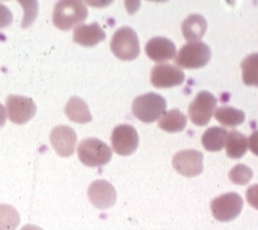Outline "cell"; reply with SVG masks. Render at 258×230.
Segmentation results:
<instances>
[{
  "label": "cell",
  "mask_w": 258,
  "mask_h": 230,
  "mask_svg": "<svg viewBox=\"0 0 258 230\" xmlns=\"http://www.w3.org/2000/svg\"><path fill=\"white\" fill-rule=\"evenodd\" d=\"M215 119L222 124V126L227 127H236L244 123L245 120V114L244 111L235 109L231 106H222L217 109L215 111Z\"/></svg>",
  "instance_id": "21"
},
{
  "label": "cell",
  "mask_w": 258,
  "mask_h": 230,
  "mask_svg": "<svg viewBox=\"0 0 258 230\" xmlns=\"http://www.w3.org/2000/svg\"><path fill=\"white\" fill-rule=\"evenodd\" d=\"M228 131L224 127H210L202 135V145L209 152H219L226 148Z\"/></svg>",
  "instance_id": "18"
},
{
  "label": "cell",
  "mask_w": 258,
  "mask_h": 230,
  "mask_svg": "<svg viewBox=\"0 0 258 230\" xmlns=\"http://www.w3.org/2000/svg\"><path fill=\"white\" fill-rule=\"evenodd\" d=\"M246 200L253 208L258 211V185H253L246 190Z\"/></svg>",
  "instance_id": "26"
},
{
  "label": "cell",
  "mask_w": 258,
  "mask_h": 230,
  "mask_svg": "<svg viewBox=\"0 0 258 230\" xmlns=\"http://www.w3.org/2000/svg\"><path fill=\"white\" fill-rule=\"evenodd\" d=\"M158 126L166 132H180L186 126V115L177 109H172L162 115Z\"/></svg>",
  "instance_id": "19"
},
{
  "label": "cell",
  "mask_w": 258,
  "mask_h": 230,
  "mask_svg": "<svg viewBox=\"0 0 258 230\" xmlns=\"http://www.w3.org/2000/svg\"><path fill=\"white\" fill-rule=\"evenodd\" d=\"M64 113L68 117V119H71L72 122L76 123L84 124L92 122L93 117L90 111H89V107L86 105V102L80 97H71L70 101L67 102L66 109H64Z\"/></svg>",
  "instance_id": "17"
},
{
  "label": "cell",
  "mask_w": 258,
  "mask_h": 230,
  "mask_svg": "<svg viewBox=\"0 0 258 230\" xmlns=\"http://www.w3.org/2000/svg\"><path fill=\"white\" fill-rule=\"evenodd\" d=\"M248 149V137L245 135H242L236 129H233L228 133V139H227L226 144V152L228 157L233 158V160L241 158Z\"/></svg>",
  "instance_id": "20"
},
{
  "label": "cell",
  "mask_w": 258,
  "mask_h": 230,
  "mask_svg": "<svg viewBox=\"0 0 258 230\" xmlns=\"http://www.w3.org/2000/svg\"><path fill=\"white\" fill-rule=\"evenodd\" d=\"M7 118H8V114H7V110L6 107L3 106V105L0 104V128L6 124L7 122Z\"/></svg>",
  "instance_id": "28"
},
{
  "label": "cell",
  "mask_w": 258,
  "mask_h": 230,
  "mask_svg": "<svg viewBox=\"0 0 258 230\" xmlns=\"http://www.w3.org/2000/svg\"><path fill=\"white\" fill-rule=\"evenodd\" d=\"M111 51L121 60H135L140 55V41L137 33L129 26H123L113 33Z\"/></svg>",
  "instance_id": "5"
},
{
  "label": "cell",
  "mask_w": 258,
  "mask_h": 230,
  "mask_svg": "<svg viewBox=\"0 0 258 230\" xmlns=\"http://www.w3.org/2000/svg\"><path fill=\"white\" fill-rule=\"evenodd\" d=\"M167 102L162 96L149 91L137 97L132 104V113L144 123H153L166 113Z\"/></svg>",
  "instance_id": "2"
},
{
  "label": "cell",
  "mask_w": 258,
  "mask_h": 230,
  "mask_svg": "<svg viewBox=\"0 0 258 230\" xmlns=\"http://www.w3.org/2000/svg\"><path fill=\"white\" fill-rule=\"evenodd\" d=\"M77 155L85 166L98 167L108 164L112 157V149L104 142L95 137L84 139L77 147Z\"/></svg>",
  "instance_id": "3"
},
{
  "label": "cell",
  "mask_w": 258,
  "mask_h": 230,
  "mask_svg": "<svg viewBox=\"0 0 258 230\" xmlns=\"http://www.w3.org/2000/svg\"><path fill=\"white\" fill-rule=\"evenodd\" d=\"M139 133L133 126L119 124L113 128L111 135L112 149L120 156H129L139 148Z\"/></svg>",
  "instance_id": "9"
},
{
  "label": "cell",
  "mask_w": 258,
  "mask_h": 230,
  "mask_svg": "<svg viewBox=\"0 0 258 230\" xmlns=\"http://www.w3.org/2000/svg\"><path fill=\"white\" fill-rule=\"evenodd\" d=\"M206 29H208V22L204 16L197 13L186 17L181 24V32L188 42L200 41L206 33Z\"/></svg>",
  "instance_id": "16"
},
{
  "label": "cell",
  "mask_w": 258,
  "mask_h": 230,
  "mask_svg": "<svg viewBox=\"0 0 258 230\" xmlns=\"http://www.w3.org/2000/svg\"><path fill=\"white\" fill-rule=\"evenodd\" d=\"M172 166L183 177H197L204 170V155L195 149L180 151L173 156Z\"/></svg>",
  "instance_id": "8"
},
{
  "label": "cell",
  "mask_w": 258,
  "mask_h": 230,
  "mask_svg": "<svg viewBox=\"0 0 258 230\" xmlns=\"http://www.w3.org/2000/svg\"><path fill=\"white\" fill-rule=\"evenodd\" d=\"M185 80V75L179 67L172 66V64L161 63L155 64L151 68L150 72V82L155 88L164 89L172 88V86L181 85Z\"/></svg>",
  "instance_id": "11"
},
{
  "label": "cell",
  "mask_w": 258,
  "mask_h": 230,
  "mask_svg": "<svg viewBox=\"0 0 258 230\" xmlns=\"http://www.w3.org/2000/svg\"><path fill=\"white\" fill-rule=\"evenodd\" d=\"M21 230H43L42 227L37 226V225H32V224H28L25 226H22Z\"/></svg>",
  "instance_id": "29"
},
{
  "label": "cell",
  "mask_w": 258,
  "mask_h": 230,
  "mask_svg": "<svg viewBox=\"0 0 258 230\" xmlns=\"http://www.w3.org/2000/svg\"><path fill=\"white\" fill-rule=\"evenodd\" d=\"M20 224V214L15 207L0 204V230H16Z\"/></svg>",
  "instance_id": "23"
},
{
  "label": "cell",
  "mask_w": 258,
  "mask_h": 230,
  "mask_svg": "<svg viewBox=\"0 0 258 230\" xmlns=\"http://www.w3.org/2000/svg\"><path fill=\"white\" fill-rule=\"evenodd\" d=\"M13 21V15L10 11L8 7L4 6L3 3H0V29H4L7 26H10Z\"/></svg>",
  "instance_id": "25"
},
{
  "label": "cell",
  "mask_w": 258,
  "mask_h": 230,
  "mask_svg": "<svg viewBox=\"0 0 258 230\" xmlns=\"http://www.w3.org/2000/svg\"><path fill=\"white\" fill-rule=\"evenodd\" d=\"M230 180L235 185H248L250 179L253 178V171L250 167H248L244 164H239L236 166H233L230 171Z\"/></svg>",
  "instance_id": "24"
},
{
  "label": "cell",
  "mask_w": 258,
  "mask_h": 230,
  "mask_svg": "<svg viewBox=\"0 0 258 230\" xmlns=\"http://www.w3.org/2000/svg\"><path fill=\"white\" fill-rule=\"evenodd\" d=\"M217 98L208 90L199 91V95L189 105V119L196 126H206L217 111Z\"/></svg>",
  "instance_id": "6"
},
{
  "label": "cell",
  "mask_w": 258,
  "mask_h": 230,
  "mask_svg": "<svg viewBox=\"0 0 258 230\" xmlns=\"http://www.w3.org/2000/svg\"><path fill=\"white\" fill-rule=\"evenodd\" d=\"M248 148L252 151V153L258 156V129L254 131L248 139Z\"/></svg>",
  "instance_id": "27"
},
{
  "label": "cell",
  "mask_w": 258,
  "mask_h": 230,
  "mask_svg": "<svg viewBox=\"0 0 258 230\" xmlns=\"http://www.w3.org/2000/svg\"><path fill=\"white\" fill-rule=\"evenodd\" d=\"M88 198L95 208L108 209L116 203V190L107 180L98 179L89 186Z\"/></svg>",
  "instance_id": "12"
},
{
  "label": "cell",
  "mask_w": 258,
  "mask_h": 230,
  "mask_svg": "<svg viewBox=\"0 0 258 230\" xmlns=\"http://www.w3.org/2000/svg\"><path fill=\"white\" fill-rule=\"evenodd\" d=\"M88 8L81 0H60L55 4L52 22L60 30H70L85 21Z\"/></svg>",
  "instance_id": "1"
},
{
  "label": "cell",
  "mask_w": 258,
  "mask_h": 230,
  "mask_svg": "<svg viewBox=\"0 0 258 230\" xmlns=\"http://www.w3.org/2000/svg\"><path fill=\"white\" fill-rule=\"evenodd\" d=\"M104 39H106V33L103 32V29L98 22L79 25L73 30V42L85 48L97 46L99 42Z\"/></svg>",
  "instance_id": "15"
},
{
  "label": "cell",
  "mask_w": 258,
  "mask_h": 230,
  "mask_svg": "<svg viewBox=\"0 0 258 230\" xmlns=\"http://www.w3.org/2000/svg\"><path fill=\"white\" fill-rule=\"evenodd\" d=\"M51 144L60 157H71L75 153L77 135L68 126H56L50 135Z\"/></svg>",
  "instance_id": "13"
},
{
  "label": "cell",
  "mask_w": 258,
  "mask_h": 230,
  "mask_svg": "<svg viewBox=\"0 0 258 230\" xmlns=\"http://www.w3.org/2000/svg\"><path fill=\"white\" fill-rule=\"evenodd\" d=\"M244 200L236 193H227L215 198L210 204L211 213L221 222L232 221L241 213Z\"/></svg>",
  "instance_id": "7"
},
{
  "label": "cell",
  "mask_w": 258,
  "mask_h": 230,
  "mask_svg": "<svg viewBox=\"0 0 258 230\" xmlns=\"http://www.w3.org/2000/svg\"><path fill=\"white\" fill-rule=\"evenodd\" d=\"M7 114L11 122L16 124H25L37 113V106L32 98L24 96H8L6 100Z\"/></svg>",
  "instance_id": "10"
},
{
  "label": "cell",
  "mask_w": 258,
  "mask_h": 230,
  "mask_svg": "<svg viewBox=\"0 0 258 230\" xmlns=\"http://www.w3.org/2000/svg\"><path fill=\"white\" fill-rule=\"evenodd\" d=\"M211 58V50L208 44L204 42H188L177 51L175 57L176 67L188 68V70H196L201 68L209 63Z\"/></svg>",
  "instance_id": "4"
},
{
  "label": "cell",
  "mask_w": 258,
  "mask_h": 230,
  "mask_svg": "<svg viewBox=\"0 0 258 230\" xmlns=\"http://www.w3.org/2000/svg\"><path fill=\"white\" fill-rule=\"evenodd\" d=\"M242 81L248 86H258V53H253L241 62Z\"/></svg>",
  "instance_id": "22"
},
{
  "label": "cell",
  "mask_w": 258,
  "mask_h": 230,
  "mask_svg": "<svg viewBox=\"0 0 258 230\" xmlns=\"http://www.w3.org/2000/svg\"><path fill=\"white\" fill-rule=\"evenodd\" d=\"M145 53L151 60H154L157 63H163L175 58L176 48H175V43L168 38L154 37L146 42Z\"/></svg>",
  "instance_id": "14"
}]
</instances>
